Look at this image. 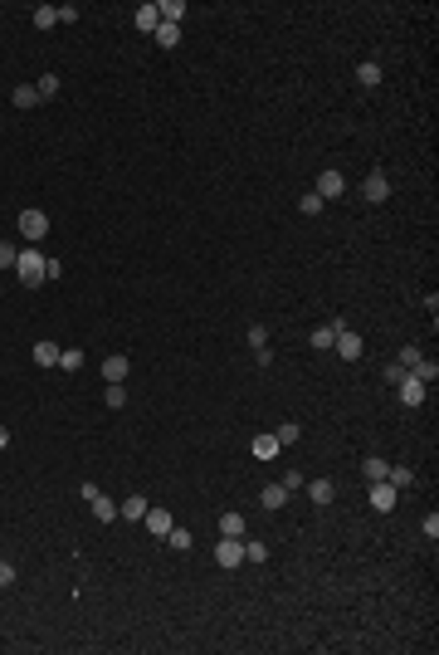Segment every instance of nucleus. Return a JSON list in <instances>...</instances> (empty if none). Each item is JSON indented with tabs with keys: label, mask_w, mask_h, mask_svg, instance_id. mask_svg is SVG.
<instances>
[{
	"label": "nucleus",
	"mask_w": 439,
	"mask_h": 655,
	"mask_svg": "<svg viewBox=\"0 0 439 655\" xmlns=\"http://www.w3.org/2000/svg\"><path fill=\"white\" fill-rule=\"evenodd\" d=\"M103 406H113V411H122V406H127V392H122V381H107V392H103Z\"/></svg>",
	"instance_id": "28"
},
{
	"label": "nucleus",
	"mask_w": 439,
	"mask_h": 655,
	"mask_svg": "<svg viewBox=\"0 0 439 655\" xmlns=\"http://www.w3.org/2000/svg\"><path fill=\"white\" fill-rule=\"evenodd\" d=\"M396 504H400V489H396V484H386V479L371 484V509H376V514H391Z\"/></svg>",
	"instance_id": "5"
},
{
	"label": "nucleus",
	"mask_w": 439,
	"mask_h": 655,
	"mask_svg": "<svg viewBox=\"0 0 439 655\" xmlns=\"http://www.w3.org/2000/svg\"><path fill=\"white\" fill-rule=\"evenodd\" d=\"M156 44H161V49H176V44H181V25H167V20H161V25H156Z\"/></svg>",
	"instance_id": "25"
},
{
	"label": "nucleus",
	"mask_w": 439,
	"mask_h": 655,
	"mask_svg": "<svg viewBox=\"0 0 439 655\" xmlns=\"http://www.w3.org/2000/svg\"><path fill=\"white\" fill-rule=\"evenodd\" d=\"M34 93H39V103H49V98H59V74H39Z\"/></svg>",
	"instance_id": "26"
},
{
	"label": "nucleus",
	"mask_w": 439,
	"mask_h": 655,
	"mask_svg": "<svg viewBox=\"0 0 439 655\" xmlns=\"http://www.w3.org/2000/svg\"><path fill=\"white\" fill-rule=\"evenodd\" d=\"M386 470H391V465L381 460V455H366V460H361V474H366L371 484H381V479H386Z\"/></svg>",
	"instance_id": "21"
},
{
	"label": "nucleus",
	"mask_w": 439,
	"mask_h": 655,
	"mask_svg": "<svg viewBox=\"0 0 439 655\" xmlns=\"http://www.w3.org/2000/svg\"><path fill=\"white\" fill-rule=\"evenodd\" d=\"M244 338H249V347H268V328H264V323H249Z\"/></svg>",
	"instance_id": "34"
},
{
	"label": "nucleus",
	"mask_w": 439,
	"mask_h": 655,
	"mask_svg": "<svg viewBox=\"0 0 439 655\" xmlns=\"http://www.w3.org/2000/svg\"><path fill=\"white\" fill-rule=\"evenodd\" d=\"M44 279H64V264L59 259H44Z\"/></svg>",
	"instance_id": "41"
},
{
	"label": "nucleus",
	"mask_w": 439,
	"mask_h": 655,
	"mask_svg": "<svg viewBox=\"0 0 439 655\" xmlns=\"http://www.w3.org/2000/svg\"><path fill=\"white\" fill-rule=\"evenodd\" d=\"M127 372H132V362H127L122 352H113V357H103V381H127Z\"/></svg>",
	"instance_id": "9"
},
{
	"label": "nucleus",
	"mask_w": 439,
	"mask_h": 655,
	"mask_svg": "<svg viewBox=\"0 0 439 655\" xmlns=\"http://www.w3.org/2000/svg\"><path fill=\"white\" fill-rule=\"evenodd\" d=\"M298 210H303V215H322V210H327V201H322L317 191H303V196H298Z\"/></svg>",
	"instance_id": "30"
},
{
	"label": "nucleus",
	"mask_w": 439,
	"mask_h": 655,
	"mask_svg": "<svg viewBox=\"0 0 439 655\" xmlns=\"http://www.w3.org/2000/svg\"><path fill=\"white\" fill-rule=\"evenodd\" d=\"M156 15L167 20V25H181V20H186V0H161V6H156Z\"/></svg>",
	"instance_id": "18"
},
{
	"label": "nucleus",
	"mask_w": 439,
	"mask_h": 655,
	"mask_svg": "<svg viewBox=\"0 0 439 655\" xmlns=\"http://www.w3.org/2000/svg\"><path fill=\"white\" fill-rule=\"evenodd\" d=\"M15 274H20V284H25V289H39V279H44V254H39V250H20Z\"/></svg>",
	"instance_id": "1"
},
{
	"label": "nucleus",
	"mask_w": 439,
	"mask_h": 655,
	"mask_svg": "<svg viewBox=\"0 0 439 655\" xmlns=\"http://www.w3.org/2000/svg\"><path fill=\"white\" fill-rule=\"evenodd\" d=\"M381 376H386V387H396V381H400V376H405V367H400V362H396V367H386V372H381Z\"/></svg>",
	"instance_id": "43"
},
{
	"label": "nucleus",
	"mask_w": 439,
	"mask_h": 655,
	"mask_svg": "<svg viewBox=\"0 0 439 655\" xmlns=\"http://www.w3.org/2000/svg\"><path fill=\"white\" fill-rule=\"evenodd\" d=\"M410 376H420L425 387H434V376H439V362H434V357H420V362L410 367Z\"/></svg>",
	"instance_id": "22"
},
{
	"label": "nucleus",
	"mask_w": 439,
	"mask_h": 655,
	"mask_svg": "<svg viewBox=\"0 0 439 655\" xmlns=\"http://www.w3.org/2000/svg\"><path fill=\"white\" fill-rule=\"evenodd\" d=\"M420 533H425V538L434 543V538H439V514H425V523H420Z\"/></svg>",
	"instance_id": "38"
},
{
	"label": "nucleus",
	"mask_w": 439,
	"mask_h": 655,
	"mask_svg": "<svg viewBox=\"0 0 439 655\" xmlns=\"http://www.w3.org/2000/svg\"><path fill=\"white\" fill-rule=\"evenodd\" d=\"M10 98H15V108H34V103H39V93H34V83H20V88H15Z\"/></svg>",
	"instance_id": "32"
},
{
	"label": "nucleus",
	"mask_w": 439,
	"mask_h": 655,
	"mask_svg": "<svg viewBox=\"0 0 439 655\" xmlns=\"http://www.w3.org/2000/svg\"><path fill=\"white\" fill-rule=\"evenodd\" d=\"M356 83H361V88H376V83H381V64H376V59L356 64Z\"/></svg>",
	"instance_id": "23"
},
{
	"label": "nucleus",
	"mask_w": 439,
	"mask_h": 655,
	"mask_svg": "<svg viewBox=\"0 0 439 655\" xmlns=\"http://www.w3.org/2000/svg\"><path fill=\"white\" fill-rule=\"evenodd\" d=\"M20 235L39 245V240L49 235V215H44V210H20Z\"/></svg>",
	"instance_id": "2"
},
{
	"label": "nucleus",
	"mask_w": 439,
	"mask_h": 655,
	"mask_svg": "<svg viewBox=\"0 0 439 655\" xmlns=\"http://www.w3.org/2000/svg\"><path fill=\"white\" fill-rule=\"evenodd\" d=\"M254 362H259V367H273V347H254Z\"/></svg>",
	"instance_id": "44"
},
{
	"label": "nucleus",
	"mask_w": 439,
	"mask_h": 655,
	"mask_svg": "<svg viewBox=\"0 0 439 655\" xmlns=\"http://www.w3.org/2000/svg\"><path fill=\"white\" fill-rule=\"evenodd\" d=\"M361 196H366L371 205H381V201H386V196H391V181H386V172H371V177L361 181Z\"/></svg>",
	"instance_id": "8"
},
{
	"label": "nucleus",
	"mask_w": 439,
	"mask_h": 655,
	"mask_svg": "<svg viewBox=\"0 0 439 655\" xmlns=\"http://www.w3.org/2000/svg\"><path fill=\"white\" fill-rule=\"evenodd\" d=\"M171 523H176V518H171L167 509H161V504H156V509L147 504V514H142V528H147L151 538H167V533H171Z\"/></svg>",
	"instance_id": "6"
},
{
	"label": "nucleus",
	"mask_w": 439,
	"mask_h": 655,
	"mask_svg": "<svg viewBox=\"0 0 439 655\" xmlns=\"http://www.w3.org/2000/svg\"><path fill=\"white\" fill-rule=\"evenodd\" d=\"M59 352H64L59 343H34V362L39 367H59Z\"/></svg>",
	"instance_id": "19"
},
{
	"label": "nucleus",
	"mask_w": 439,
	"mask_h": 655,
	"mask_svg": "<svg viewBox=\"0 0 439 655\" xmlns=\"http://www.w3.org/2000/svg\"><path fill=\"white\" fill-rule=\"evenodd\" d=\"M420 357H425V352H420V347H415V343H405V347H400V357H396V362H400V367H405V372H410V367H415V362H420Z\"/></svg>",
	"instance_id": "36"
},
{
	"label": "nucleus",
	"mask_w": 439,
	"mask_h": 655,
	"mask_svg": "<svg viewBox=\"0 0 439 655\" xmlns=\"http://www.w3.org/2000/svg\"><path fill=\"white\" fill-rule=\"evenodd\" d=\"M59 367H64V372H78V367H83V347H64V352H59Z\"/></svg>",
	"instance_id": "33"
},
{
	"label": "nucleus",
	"mask_w": 439,
	"mask_h": 655,
	"mask_svg": "<svg viewBox=\"0 0 439 655\" xmlns=\"http://www.w3.org/2000/svg\"><path fill=\"white\" fill-rule=\"evenodd\" d=\"M264 558H268V548H264L259 538H249V543H244V563H264Z\"/></svg>",
	"instance_id": "35"
},
{
	"label": "nucleus",
	"mask_w": 439,
	"mask_h": 655,
	"mask_svg": "<svg viewBox=\"0 0 439 655\" xmlns=\"http://www.w3.org/2000/svg\"><path fill=\"white\" fill-rule=\"evenodd\" d=\"M34 30H54V25H59V6H34Z\"/></svg>",
	"instance_id": "20"
},
{
	"label": "nucleus",
	"mask_w": 439,
	"mask_h": 655,
	"mask_svg": "<svg viewBox=\"0 0 439 655\" xmlns=\"http://www.w3.org/2000/svg\"><path fill=\"white\" fill-rule=\"evenodd\" d=\"M88 504H93V518H98V523H113V518H118V499H107L103 489H98Z\"/></svg>",
	"instance_id": "11"
},
{
	"label": "nucleus",
	"mask_w": 439,
	"mask_h": 655,
	"mask_svg": "<svg viewBox=\"0 0 439 655\" xmlns=\"http://www.w3.org/2000/svg\"><path fill=\"white\" fill-rule=\"evenodd\" d=\"M215 528H220V538H244V518L230 509V514H220L215 518Z\"/></svg>",
	"instance_id": "17"
},
{
	"label": "nucleus",
	"mask_w": 439,
	"mask_h": 655,
	"mask_svg": "<svg viewBox=\"0 0 439 655\" xmlns=\"http://www.w3.org/2000/svg\"><path fill=\"white\" fill-rule=\"evenodd\" d=\"M15 577H20L15 563H0V587H15Z\"/></svg>",
	"instance_id": "40"
},
{
	"label": "nucleus",
	"mask_w": 439,
	"mask_h": 655,
	"mask_svg": "<svg viewBox=\"0 0 439 655\" xmlns=\"http://www.w3.org/2000/svg\"><path fill=\"white\" fill-rule=\"evenodd\" d=\"M259 504H264L268 514L283 509V504H288V489H283V484H264V489H259Z\"/></svg>",
	"instance_id": "14"
},
{
	"label": "nucleus",
	"mask_w": 439,
	"mask_h": 655,
	"mask_svg": "<svg viewBox=\"0 0 439 655\" xmlns=\"http://www.w3.org/2000/svg\"><path fill=\"white\" fill-rule=\"evenodd\" d=\"M6 445H10V430H6V425H0V450H6Z\"/></svg>",
	"instance_id": "45"
},
{
	"label": "nucleus",
	"mask_w": 439,
	"mask_h": 655,
	"mask_svg": "<svg viewBox=\"0 0 439 655\" xmlns=\"http://www.w3.org/2000/svg\"><path fill=\"white\" fill-rule=\"evenodd\" d=\"M298 435H303V425H298V421H283L279 430H273V441H279V445H298Z\"/></svg>",
	"instance_id": "29"
},
{
	"label": "nucleus",
	"mask_w": 439,
	"mask_h": 655,
	"mask_svg": "<svg viewBox=\"0 0 439 655\" xmlns=\"http://www.w3.org/2000/svg\"><path fill=\"white\" fill-rule=\"evenodd\" d=\"M332 347H337V352L347 357V362H356V357H361V338L352 333V328H342V333H337V343H332Z\"/></svg>",
	"instance_id": "15"
},
{
	"label": "nucleus",
	"mask_w": 439,
	"mask_h": 655,
	"mask_svg": "<svg viewBox=\"0 0 439 655\" xmlns=\"http://www.w3.org/2000/svg\"><path fill=\"white\" fill-rule=\"evenodd\" d=\"M396 392H400V406H425V396H429V387H425L420 376H410V372L396 381Z\"/></svg>",
	"instance_id": "3"
},
{
	"label": "nucleus",
	"mask_w": 439,
	"mask_h": 655,
	"mask_svg": "<svg viewBox=\"0 0 439 655\" xmlns=\"http://www.w3.org/2000/svg\"><path fill=\"white\" fill-rule=\"evenodd\" d=\"M167 543H171V548H176V553H186V548H195V533H191V528H176V523H171V533H167Z\"/></svg>",
	"instance_id": "27"
},
{
	"label": "nucleus",
	"mask_w": 439,
	"mask_h": 655,
	"mask_svg": "<svg viewBox=\"0 0 439 655\" xmlns=\"http://www.w3.org/2000/svg\"><path fill=\"white\" fill-rule=\"evenodd\" d=\"M215 563L220 567H239L244 563V538H220L215 543Z\"/></svg>",
	"instance_id": "4"
},
{
	"label": "nucleus",
	"mask_w": 439,
	"mask_h": 655,
	"mask_svg": "<svg viewBox=\"0 0 439 655\" xmlns=\"http://www.w3.org/2000/svg\"><path fill=\"white\" fill-rule=\"evenodd\" d=\"M386 484H396V489H410V484H415L410 465H391V470H386Z\"/></svg>",
	"instance_id": "31"
},
{
	"label": "nucleus",
	"mask_w": 439,
	"mask_h": 655,
	"mask_svg": "<svg viewBox=\"0 0 439 655\" xmlns=\"http://www.w3.org/2000/svg\"><path fill=\"white\" fill-rule=\"evenodd\" d=\"M342 328H347V323H322V328H312V347H317V352H327V347L337 343Z\"/></svg>",
	"instance_id": "12"
},
{
	"label": "nucleus",
	"mask_w": 439,
	"mask_h": 655,
	"mask_svg": "<svg viewBox=\"0 0 439 655\" xmlns=\"http://www.w3.org/2000/svg\"><path fill=\"white\" fill-rule=\"evenodd\" d=\"M118 514H122V518H132V523H142V514H147V499H142V494H127Z\"/></svg>",
	"instance_id": "24"
},
{
	"label": "nucleus",
	"mask_w": 439,
	"mask_h": 655,
	"mask_svg": "<svg viewBox=\"0 0 439 655\" xmlns=\"http://www.w3.org/2000/svg\"><path fill=\"white\" fill-rule=\"evenodd\" d=\"M59 25H78V6H59Z\"/></svg>",
	"instance_id": "42"
},
{
	"label": "nucleus",
	"mask_w": 439,
	"mask_h": 655,
	"mask_svg": "<svg viewBox=\"0 0 439 655\" xmlns=\"http://www.w3.org/2000/svg\"><path fill=\"white\" fill-rule=\"evenodd\" d=\"M132 25H137L142 34H156L161 15H156V6H151V0H147V6H137V10H132Z\"/></svg>",
	"instance_id": "10"
},
{
	"label": "nucleus",
	"mask_w": 439,
	"mask_h": 655,
	"mask_svg": "<svg viewBox=\"0 0 439 655\" xmlns=\"http://www.w3.org/2000/svg\"><path fill=\"white\" fill-rule=\"evenodd\" d=\"M342 191H347V177H342V172H317V196H322V201H337Z\"/></svg>",
	"instance_id": "7"
},
{
	"label": "nucleus",
	"mask_w": 439,
	"mask_h": 655,
	"mask_svg": "<svg viewBox=\"0 0 439 655\" xmlns=\"http://www.w3.org/2000/svg\"><path fill=\"white\" fill-rule=\"evenodd\" d=\"M15 259H20V250H15V245H6V240H0V269H15Z\"/></svg>",
	"instance_id": "37"
},
{
	"label": "nucleus",
	"mask_w": 439,
	"mask_h": 655,
	"mask_svg": "<svg viewBox=\"0 0 439 655\" xmlns=\"http://www.w3.org/2000/svg\"><path fill=\"white\" fill-rule=\"evenodd\" d=\"M279 484H283V489H288V494H293V489H303V484H308V479H303V474H298V470H288V474H283V479H279Z\"/></svg>",
	"instance_id": "39"
},
{
	"label": "nucleus",
	"mask_w": 439,
	"mask_h": 655,
	"mask_svg": "<svg viewBox=\"0 0 439 655\" xmlns=\"http://www.w3.org/2000/svg\"><path fill=\"white\" fill-rule=\"evenodd\" d=\"M249 450H254V460H273L283 445H279V441H273V435L264 430V435H254V441H249Z\"/></svg>",
	"instance_id": "16"
},
{
	"label": "nucleus",
	"mask_w": 439,
	"mask_h": 655,
	"mask_svg": "<svg viewBox=\"0 0 439 655\" xmlns=\"http://www.w3.org/2000/svg\"><path fill=\"white\" fill-rule=\"evenodd\" d=\"M303 489L312 494V504H322V509L337 499V484H332V479H312V484H303Z\"/></svg>",
	"instance_id": "13"
}]
</instances>
